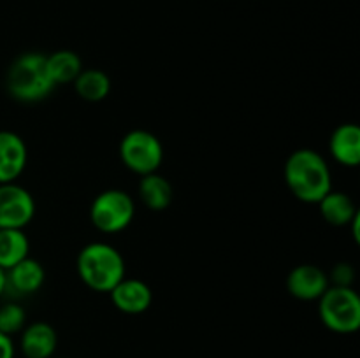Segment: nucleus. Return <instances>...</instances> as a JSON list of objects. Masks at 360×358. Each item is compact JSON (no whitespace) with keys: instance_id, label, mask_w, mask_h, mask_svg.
<instances>
[{"instance_id":"nucleus-8","label":"nucleus","mask_w":360,"mask_h":358,"mask_svg":"<svg viewBox=\"0 0 360 358\" xmlns=\"http://www.w3.org/2000/svg\"><path fill=\"white\" fill-rule=\"evenodd\" d=\"M287 291L297 300H319L330 286L327 272L313 263H301L288 272L285 279Z\"/></svg>"},{"instance_id":"nucleus-7","label":"nucleus","mask_w":360,"mask_h":358,"mask_svg":"<svg viewBox=\"0 0 360 358\" xmlns=\"http://www.w3.org/2000/svg\"><path fill=\"white\" fill-rule=\"evenodd\" d=\"M35 199L25 186L14 183L0 185V228L25 230L35 216Z\"/></svg>"},{"instance_id":"nucleus-18","label":"nucleus","mask_w":360,"mask_h":358,"mask_svg":"<svg viewBox=\"0 0 360 358\" xmlns=\"http://www.w3.org/2000/svg\"><path fill=\"white\" fill-rule=\"evenodd\" d=\"M30 256V241L21 228H0V267L11 269Z\"/></svg>"},{"instance_id":"nucleus-5","label":"nucleus","mask_w":360,"mask_h":358,"mask_svg":"<svg viewBox=\"0 0 360 358\" xmlns=\"http://www.w3.org/2000/svg\"><path fill=\"white\" fill-rule=\"evenodd\" d=\"M136 216V204L130 193L108 188L98 193L90 206V221L102 234H118L130 227Z\"/></svg>"},{"instance_id":"nucleus-1","label":"nucleus","mask_w":360,"mask_h":358,"mask_svg":"<svg viewBox=\"0 0 360 358\" xmlns=\"http://www.w3.org/2000/svg\"><path fill=\"white\" fill-rule=\"evenodd\" d=\"M283 178L295 199L319 204L333 190V174L326 158L311 147H301L288 154Z\"/></svg>"},{"instance_id":"nucleus-4","label":"nucleus","mask_w":360,"mask_h":358,"mask_svg":"<svg viewBox=\"0 0 360 358\" xmlns=\"http://www.w3.org/2000/svg\"><path fill=\"white\" fill-rule=\"evenodd\" d=\"M319 316L336 333H355L360 326V298L352 286H329L319 298Z\"/></svg>"},{"instance_id":"nucleus-3","label":"nucleus","mask_w":360,"mask_h":358,"mask_svg":"<svg viewBox=\"0 0 360 358\" xmlns=\"http://www.w3.org/2000/svg\"><path fill=\"white\" fill-rule=\"evenodd\" d=\"M55 88L46 67V55L42 53H21L13 60L6 72L7 93L23 104L44 100Z\"/></svg>"},{"instance_id":"nucleus-19","label":"nucleus","mask_w":360,"mask_h":358,"mask_svg":"<svg viewBox=\"0 0 360 358\" xmlns=\"http://www.w3.org/2000/svg\"><path fill=\"white\" fill-rule=\"evenodd\" d=\"M27 325V311L18 302H6L0 305V332L13 337Z\"/></svg>"},{"instance_id":"nucleus-6","label":"nucleus","mask_w":360,"mask_h":358,"mask_svg":"<svg viewBox=\"0 0 360 358\" xmlns=\"http://www.w3.org/2000/svg\"><path fill=\"white\" fill-rule=\"evenodd\" d=\"M118 151L122 164L139 178L158 172L164 161V146L150 130L136 128L127 132L120 140Z\"/></svg>"},{"instance_id":"nucleus-17","label":"nucleus","mask_w":360,"mask_h":358,"mask_svg":"<svg viewBox=\"0 0 360 358\" xmlns=\"http://www.w3.org/2000/svg\"><path fill=\"white\" fill-rule=\"evenodd\" d=\"M77 97L86 102H102L111 93V77L101 69H83L72 83Z\"/></svg>"},{"instance_id":"nucleus-11","label":"nucleus","mask_w":360,"mask_h":358,"mask_svg":"<svg viewBox=\"0 0 360 358\" xmlns=\"http://www.w3.org/2000/svg\"><path fill=\"white\" fill-rule=\"evenodd\" d=\"M44 281V267L32 256H27L6 270V291H13V295H18V297H28V295L37 293Z\"/></svg>"},{"instance_id":"nucleus-9","label":"nucleus","mask_w":360,"mask_h":358,"mask_svg":"<svg viewBox=\"0 0 360 358\" xmlns=\"http://www.w3.org/2000/svg\"><path fill=\"white\" fill-rule=\"evenodd\" d=\"M27 161L28 150L23 137L13 130H0V185L18 181Z\"/></svg>"},{"instance_id":"nucleus-21","label":"nucleus","mask_w":360,"mask_h":358,"mask_svg":"<svg viewBox=\"0 0 360 358\" xmlns=\"http://www.w3.org/2000/svg\"><path fill=\"white\" fill-rule=\"evenodd\" d=\"M14 353H16V347H14L13 339L0 332V358H14Z\"/></svg>"},{"instance_id":"nucleus-16","label":"nucleus","mask_w":360,"mask_h":358,"mask_svg":"<svg viewBox=\"0 0 360 358\" xmlns=\"http://www.w3.org/2000/svg\"><path fill=\"white\" fill-rule=\"evenodd\" d=\"M46 67L55 86L72 84L84 69L81 56L72 49H58L51 55H46Z\"/></svg>"},{"instance_id":"nucleus-20","label":"nucleus","mask_w":360,"mask_h":358,"mask_svg":"<svg viewBox=\"0 0 360 358\" xmlns=\"http://www.w3.org/2000/svg\"><path fill=\"white\" fill-rule=\"evenodd\" d=\"M330 286H352L355 281V269L352 263L340 262L327 274Z\"/></svg>"},{"instance_id":"nucleus-15","label":"nucleus","mask_w":360,"mask_h":358,"mask_svg":"<svg viewBox=\"0 0 360 358\" xmlns=\"http://www.w3.org/2000/svg\"><path fill=\"white\" fill-rule=\"evenodd\" d=\"M319 211L323 221L333 227H348L359 214L352 197L338 190H330L326 197L319 200Z\"/></svg>"},{"instance_id":"nucleus-14","label":"nucleus","mask_w":360,"mask_h":358,"mask_svg":"<svg viewBox=\"0 0 360 358\" xmlns=\"http://www.w3.org/2000/svg\"><path fill=\"white\" fill-rule=\"evenodd\" d=\"M139 200L146 209L160 213L165 211L172 202V185L165 175L153 172V174L141 175L139 186H137Z\"/></svg>"},{"instance_id":"nucleus-13","label":"nucleus","mask_w":360,"mask_h":358,"mask_svg":"<svg viewBox=\"0 0 360 358\" xmlns=\"http://www.w3.org/2000/svg\"><path fill=\"white\" fill-rule=\"evenodd\" d=\"M329 153L343 167H359L360 128L355 123H343L334 128L329 137Z\"/></svg>"},{"instance_id":"nucleus-2","label":"nucleus","mask_w":360,"mask_h":358,"mask_svg":"<svg viewBox=\"0 0 360 358\" xmlns=\"http://www.w3.org/2000/svg\"><path fill=\"white\" fill-rule=\"evenodd\" d=\"M76 269L79 279L90 290L109 293L127 276L125 258L109 242L95 241L77 253Z\"/></svg>"},{"instance_id":"nucleus-12","label":"nucleus","mask_w":360,"mask_h":358,"mask_svg":"<svg viewBox=\"0 0 360 358\" xmlns=\"http://www.w3.org/2000/svg\"><path fill=\"white\" fill-rule=\"evenodd\" d=\"M58 346L56 330L46 321H35L25 325L21 330L20 347L25 358H51Z\"/></svg>"},{"instance_id":"nucleus-10","label":"nucleus","mask_w":360,"mask_h":358,"mask_svg":"<svg viewBox=\"0 0 360 358\" xmlns=\"http://www.w3.org/2000/svg\"><path fill=\"white\" fill-rule=\"evenodd\" d=\"M112 305L125 314H141L148 311L153 302V291L150 284L137 277H123L111 291H109Z\"/></svg>"},{"instance_id":"nucleus-22","label":"nucleus","mask_w":360,"mask_h":358,"mask_svg":"<svg viewBox=\"0 0 360 358\" xmlns=\"http://www.w3.org/2000/svg\"><path fill=\"white\" fill-rule=\"evenodd\" d=\"M6 293V270L0 267V298Z\"/></svg>"}]
</instances>
